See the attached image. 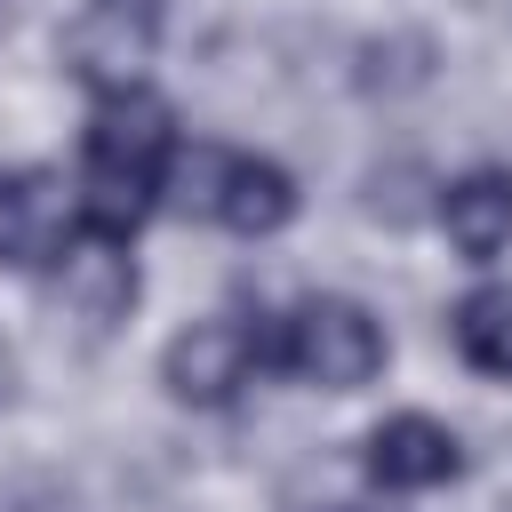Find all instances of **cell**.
<instances>
[{"mask_svg":"<svg viewBox=\"0 0 512 512\" xmlns=\"http://www.w3.org/2000/svg\"><path fill=\"white\" fill-rule=\"evenodd\" d=\"M56 296L88 320V328H112V320H128V304H136V256H128V240L120 232H96V224H72V240L56 248Z\"/></svg>","mask_w":512,"mask_h":512,"instance_id":"obj_5","label":"cell"},{"mask_svg":"<svg viewBox=\"0 0 512 512\" xmlns=\"http://www.w3.org/2000/svg\"><path fill=\"white\" fill-rule=\"evenodd\" d=\"M176 112L168 96L152 88H120V96H96V120H88V152H80V224L96 232H136L152 208H160V176L176 160Z\"/></svg>","mask_w":512,"mask_h":512,"instance_id":"obj_1","label":"cell"},{"mask_svg":"<svg viewBox=\"0 0 512 512\" xmlns=\"http://www.w3.org/2000/svg\"><path fill=\"white\" fill-rule=\"evenodd\" d=\"M360 472H368L384 496H416V488H440V480H456V472H464V440H456L440 416L400 408V416H384V424L368 432Z\"/></svg>","mask_w":512,"mask_h":512,"instance_id":"obj_4","label":"cell"},{"mask_svg":"<svg viewBox=\"0 0 512 512\" xmlns=\"http://www.w3.org/2000/svg\"><path fill=\"white\" fill-rule=\"evenodd\" d=\"M144 56H152V32L104 16V8H80V24L64 32V64L96 88V96H120V88H144Z\"/></svg>","mask_w":512,"mask_h":512,"instance_id":"obj_8","label":"cell"},{"mask_svg":"<svg viewBox=\"0 0 512 512\" xmlns=\"http://www.w3.org/2000/svg\"><path fill=\"white\" fill-rule=\"evenodd\" d=\"M448 336H456L464 368H480V376H504V384H512V288H496V280H488V288L456 296Z\"/></svg>","mask_w":512,"mask_h":512,"instance_id":"obj_10","label":"cell"},{"mask_svg":"<svg viewBox=\"0 0 512 512\" xmlns=\"http://www.w3.org/2000/svg\"><path fill=\"white\" fill-rule=\"evenodd\" d=\"M288 216H296V176H288L280 160H264V152H232L216 224H224V232H248V240H272Z\"/></svg>","mask_w":512,"mask_h":512,"instance_id":"obj_9","label":"cell"},{"mask_svg":"<svg viewBox=\"0 0 512 512\" xmlns=\"http://www.w3.org/2000/svg\"><path fill=\"white\" fill-rule=\"evenodd\" d=\"M88 8H104V16H120L136 32H160V0H88Z\"/></svg>","mask_w":512,"mask_h":512,"instance_id":"obj_11","label":"cell"},{"mask_svg":"<svg viewBox=\"0 0 512 512\" xmlns=\"http://www.w3.org/2000/svg\"><path fill=\"white\" fill-rule=\"evenodd\" d=\"M256 368H264V328H248V320H192L160 352V384L184 408H232Z\"/></svg>","mask_w":512,"mask_h":512,"instance_id":"obj_3","label":"cell"},{"mask_svg":"<svg viewBox=\"0 0 512 512\" xmlns=\"http://www.w3.org/2000/svg\"><path fill=\"white\" fill-rule=\"evenodd\" d=\"M72 224H80V200L56 192V176L0 168V264H16V272L56 264V248L72 240Z\"/></svg>","mask_w":512,"mask_h":512,"instance_id":"obj_6","label":"cell"},{"mask_svg":"<svg viewBox=\"0 0 512 512\" xmlns=\"http://www.w3.org/2000/svg\"><path fill=\"white\" fill-rule=\"evenodd\" d=\"M440 232L464 264H496L512 248V168H464L440 192Z\"/></svg>","mask_w":512,"mask_h":512,"instance_id":"obj_7","label":"cell"},{"mask_svg":"<svg viewBox=\"0 0 512 512\" xmlns=\"http://www.w3.org/2000/svg\"><path fill=\"white\" fill-rule=\"evenodd\" d=\"M320 512H360V504H320Z\"/></svg>","mask_w":512,"mask_h":512,"instance_id":"obj_13","label":"cell"},{"mask_svg":"<svg viewBox=\"0 0 512 512\" xmlns=\"http://www.w3.org/2000/svg\"><path fill=\"white\" fill-rule=\"evenodd\" d=\"M384 320L352 296H304L272 336H264V368H288L312 392H360L384 376Z\"/></svg>","mask_w":512,"mask_h":512,"instance_id":"obj_2","label":"cell"},{"mask_svg":"<svg viewBox=\"0 0 512 512\" xmlns=\"http://www.w3.org/2000/svg\"><path fill=\"white\" fill-rule=\"evenodd\" d=\"M8 400H16V352L0 344V408H8Z\"/></svg>","mask_w":512,"mask_h":512,"instance_id":"obj_12","label":"cell"}]
</instances>
